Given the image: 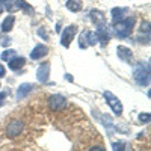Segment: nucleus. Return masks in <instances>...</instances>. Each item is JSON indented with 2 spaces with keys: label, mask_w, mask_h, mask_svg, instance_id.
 I'll list each match as a JSON object with an SVG mask.
<instances>
[{
  "label": "nucleus",
  "mask_w": 151,
  "mask_h": 151,
  "mask_svg": "<svg viewBox=\"0 0 151 151\" xmlns=\"http://www.w3.org/2000/svg\"><path fill=\"white\" fill-rule=\"evenodd\" d=\"M133 79L139 86L150 85V62H139L133 68Z\"/></svg>",
  "instance_id": "f257e3e1"
},
{
  "label": "nucleus",
  "mask_w": 151,
  "mask_h": 151,
  "mask_svg": "<svg viewBox=\"0 0 151 151\" xmlns=\"http://www.w3.org/2000/svg\"><path fill=\"white\" fill-rule=\"evenodd\" d=\"M134 23H136V18H133V17H127V18H122L118 23H113V30H115V35L118 38H127L133 32Z\"/></svg>",
  "instance_id": "f03ea898"
},
{
  "label": "nucleus",
  "mask_w": 151,
  "mask_h": 151,
  "mask_svg": "<svg viewBox=\"0 0 151 151\" xmlns=\"http://www.w3.org/2000/svg\"><path fill=\"white\" fill-rule=\"evenodd\" d=\"M103 95H104V98H106L107 104L110 106V109L113 110V113H115V115H121V113H122V104H121L119 100L113 95L110 91H104Z\"/></svg>",
  "instance_id": "7ed1b4c3"
},
{
  "label": "nucleus",
  "mask_w": 151,
  "mask_h": 151,
  "mask_svg": "<svg viewBox=\"0 0 151 151\" xmlns=\"http://www.w3.org/2000/svg\"><path fill=\"white\" fill-rule=\"evenodd\" d=\"M76 32H77V26L76 24H71V26L65 27L62 30V35H60V44L64 45L65 48L70 47V42H73V38L76 36Z\"/></svg>",
  "instance_id": "20e7f679"
},
{
  "label": "nucleus",
  "mask_w": 151,
  "mask_h": 151,
  "mask_svg": "<svg viewBox=\"0 0 151 151\" xmlns=\"http://www.w3.org/2000/svg\"><path fill=\"white\" fill-rule=\"evenodd\" d=\"M67 106V100L64 95H60V94H53V95H50L48 98V107L52 109V110H62V109H65Z\"/></svg>",
  "instance_id": "39448f33"
},
{
  "label": "nucleus",
  "mask_w": 151,
  "mask_h": 151,
  "mask_svg": "<svg viewBox=\"0 0 151 151\" xmlns=\"http://www.w3.org/2000/svg\"><path fill=\"white\" fill-rule=\"evenodd\" d=\"M48 77H50V64L48 62H44L36 70V79L40 83H47Z\"/></svg>",
  "instance_id": "423d86ee"
},
{
  "label": "nucleus",
  "mask_w": 151,
  "mask_h": 151,
  "mask_svg": "<svg viewBox=\"0 0 151 151\" xmlns=\"http://www.w3.org/2000/svg\"><path fill=\"white\" fill-rule=\"evenodd\" d=\"M23 127H24V124L21 122V121H12V122H9V125L6 127V134H8V137H17L21 132H23Z\"/></svg>",
  "instance_id": "0eeeda50"
},
{
  "label": "nucleus",
  "mask_w": 151,
  "mask_h": 151,
  "mask_svg": "<svg viewBox=\"0 0 151 151\" xmlns=\"http://www.w3.org/2000/svg\"><path fill=\"white\" fill-rule=\"evenodd\" d=\"M45 55H48V48H47V45H44V44H38V45L32 50L30 59H33V60H36V59H42Z\"/></svg>",
  "instance_id": "6e6552de"
},
{
  "label": "nucleus",
  "mask_w": 151,
  "mask_h": 151,
  "mask_svg": "<svg viewBox=\"0 0 151 151\" xmlns=\"http://www.w3.org/2000/svg\"><path fill=\"white\" fill-rule=\"evenodd\" d=\"M116 52H118V58L124 62H127V64H130L132 59H133V53H132V50L127 48V47H124V45H119L116 48Z\"/></svg>",
  "instance_id": "1a4fd4ad"
},
{
  "label": "nucleus",
  "mask_w": 151,
  "mask_h": 151,
  "mask_svg": "<svg viewBox=\"0 0 151 151\" xmlns=\"http://www.w3.org/2000/svg\"><path fill=\"white\" fill-rule=\"evenodd\" d=\"M95 35H97V41H98L100 44H101V45H106V44L109 42V40H110V36H109V32H107L106 26L97 27Z\"/></svg>",
  "instance_id": "9d476101"
},
{
  "label": "nucleus",
  "mask_w": 151,
  "mask_h": 151,
  "mask_svg": "<svg viewBox=\"0 0 151 151\" xmlns=\"http://www.w3.org/2000/svg\"><path fill=\"white\" fill-rule=\"evenodd\" d=\"M91 18H92V21L97 24V27H101V26H106V20H104V14L101 11H97V9H94V11H91Z\"/></svg>",
  "instance_id": "9b49d317"
},
{
  "label": "nucleus",
  "mask_w": 151,
  "mask_h": 151,
  "mask_svg": "<svg viewBox=\"0 0 151 151\" xmlns=\"http://www.w3.org/2000/svg\"><path fill=\"white\" fill-rule=\"evenodd\" d=\"M32 89H33V85L32 83H23V85H20L18 91H17V100L20 101V100H23L24 97H27Z\"/></svg>",
  "instance_id": "f8f14e48"
},
{
  "label": "nucleus",
  "mask_w": 151,
  "mask_h": 151,
  "mask_svg": "<svg viewBox=\"0 0 151 151\" xmlns=\"http://www.w3.org/2000/svg\"><path fill=\"white\" fill-rule=\"evenodd\" d=\"M127 8H113L112 9V21L113 23H118V21H121L122 18H124V15L127 14Z\"/></svg>",
  "instance_id": "ddd939ff"
},
{
  "label": "nucleus",
  "mask_w": 151,
  "mask_h": 151,
  "mask_svg": "<svg viewBox=\"0 0 151 151\" xmlns=\"http://www.w3.org/2000/svg\"><path fill=\"white\" fill-rule=\"evenodd\" d=\"M24 64H26V59L24 58H20V56H15V58H12L9 60V68L12 71H18L21 67H24Z\"/></svg>",
  "instance_id": "4468645a"
},
{
  "label": "nucleus",
  "mask_w": 151,
  "mask_h": 151,
  "mask_svg": "<svg viewBox=\"0 0 151 151\" xmlns=\"http://www.w3.org/2000/svg\"><path fill=\"white\" fill-rule=\"evenodd\" d=\"M14 24H15V17H14V15H8V17L3 20V23H2V30H3L5 33L11 32L12 27H14Z\"/></svg>",
  "instance_id": "2eb2a0df"
},
{
  "label": "nucleus",
  "mask_w": 151,
  "mask_h": 151,
  "mask_svg": "<svg viewBox=\"0 0 151 151\" xmlns=\"http://www.w3.org/2000/svg\"><path fill=\"white\" fill-rule=\"evenodd\" d=\"M89 45V30H85L80 33V38H79V47L80 48H86Z\"/></svg>",
  "instance_id": "dca6fc26"
},
{
  "label": "nucleus",
  "mask_w": 151,
  "mask_h": 151,
  "mask_svg": "<svg viewBox=\"0 0 151 151\" xmlns=\"http://www.w3.org/2000/svg\"><path fill=\"white\" fill-rule=\"evenodd\" d=\"M67 8L73 12H79L82 9V2L80 0H68L67 2Z\"/></svg>",
  "instance_id": "f3484780"
},
{
  "label": "nucleus",
  "mask_w": 151,
  "mask_h": 151,
  "mask_svg": "<svg viewBox=\"0 0 151 151\" xmlns=\"http://www.w3.org/2000/svg\"><path fill=\"white\" fill-rule=\"evenodd\" d=\"M15 55H17V53H15V50H5V52L2 53V59L9 62L12 58H15Z\"/></svg>",
  "instance_id": "a211bd4d"
},
{
  "label": "nucleus",
  "mask_w": 151,
  "mask_h": 151,
  "mask_svg": "<svg viewBox=\"0 0 151 151\" xmlns=\"http://www.w3.org/2000/svg\"><path fill=\"white\" fill-rule=\"evenodd\" d=\"M139 33H141V35H147V36H150V21H142Z\"/></svg>",
  "instance_id": "6ab92c4d"
},
{
  "label": "nucleus",
  "mask_w": 151,
  "mask_h": 151,
  "mask_svg": "<svg viewBox=\"0 0 151 151\" xmlns=\"http://www.w3.org/2000/svg\"><path fill=\"white\" fill-rule=\"evenodd\" d=\"M112 151H125V144L124 142H113L112 144Z\"/></svg>",
  "instance_id": "aec40b11"
},
{
  "label": "nucleus",
  "mask_w": 151,
  "mask_h": 151,
  "mask_svg": "<svg viewBox=\"0 0 151 151\" xmlns=\"http://www.w3.org/2000/svg\"><path fill=\"white\" fill-rule=\"evenodd\" d=\"M36 32H38V35H40V36L42 38L44 41H47V40H48V35L45 33V29H44V27H40V29H38Z\"/></svg>",
  "instance_id": "412c9836"
},
{
  "label": "nucleus",
  "mask_w": 151,
  "mask_h": 151,
  "mask_svg": "<svg viewBox=\"0 0 151 151\" xmlns=\"http://www.w3.org/2000/svg\"><path fill=\"white\" fill-rule=\"evenodd\" d=\"M139 119H141V122L148 124V122H150V113H141V115H139Z\"/></svg>",
  "instance_id": "4be33fe9"
},
{
  "label": "nucleus",
  "mask_w": 151,
  "mask_h": 151,
  "mask_svg": "<svg viewBox=\"0 0 151 151\" xmlns=\"http://www.w3.org/2000/svg\"><path fill=\"white\" fill-rule=\"evenodd\" d=\"M101 121H103V124L106 125L107 129H109V127H112V119H110V118H109L107 115H104V116L101 118Z\"/></svg>",
  "instance_id": "5701e85b"
},
{
  "label": "nucleus",
  "mask_w": 151,
  "mask_h": 151,
  "mask_svg": "<svg viewBox=\"0 0 151 151\" xmlns=\"http://www.w3.org/2000/svg\"><path fill=\"white\" fill-rule=\"evenodd\" d=\"M0 44H2L3 47H8V45L11 44V40H9V38H5V40H3L2 42H0Z\"/></svg>",
  "instance_id": "b1692460"
},
{
  "label": "nucleus",
  "mask_w": 151,
  "mask_h": 151,
  "mask_svg": "<svg viewBox=\"0 0 151 151\" xmlns=\"http://www.w3.org/2000/svg\"><path fill=\"white\" fill-rule=\"evenodd\" d=\"M6 74V70H5V67L0 64V77H3V76Z\"/></svg>",
  "instance_id": "393cba45"
},
{
  "label": "nucleus",
  "mask_w": 151,
  "mask_h": 151,
  "mask_svg": "<svg viewBox=\"0 0 151 151\" xmlns=\"http://www.w3.org/2000/svg\"><path fill=\"white\" fill-rule=\"evenodd\" d=\"M5 97H6V94H5V92H0V106L3 104V101H5Z\"/></svg>",
  "instance_id": "a878e982"
},
{
  "label": "nucleus",
  "mask_w": 151,
  "mask_h": 151,
  "mask_svg": "<svg viewBox=\"0 0 151 151\" xmlns=\"http://www.w3.org/2000/svg\"><path fill=\"white\" fill-rule=\"evenodd\" d=\"M89 151H104V148L103 147H92Z\"/></svg>",
  "instance_id": "bb28decb"
},
{
  "label": "nucleus",
  "mask_w": 151,
  "mask_h": 151,
  "mask_svg": "<svg viewBox=\"0 0 151 151\" xmlns=\"http://www.w3.org/2000/svg\"><path fill=\"white\" fill-rule=\"evenodd\" d=\"M0 3L5 6V5H8V3H12V0H0Z\"/></svg>",
  "instance_id": "cd10ccee"
},
{
  "label": "nucleus",
  "mask_w": 151,
  "mask_h": 151,
  "mask_svg": "<svg viewBox=\"0 0 151 151\" xmlns=\"http://www.w3.org/2000/svg\"><path fill=\"white\" fill-rule=\"evenodd\" d=\"M56 32H58V33H60V24H59V23L56 24Z\"/></svg>",
  "instance_id": "c85d7f7f"
},
{
  "label": "nucleus",
  "mask_w": 151,
  "mask_h": 151,
  "mask_svg": "<svg viewBox=\"0 0 151 151\" xmlns=\"http://www.w3.org/2000/svg\"><path fill=\"white\" fill-rule=\"evenodd\" d=\"M65 77H67V80H70V82H73V76H70V74H67V76H65Z\"/></svg>",
  "instance_id": "c756f323"
},
{
  "label": "nucleus",
  "mask_w": 151,
  "mask_h": 151,
  "mask_svg": "<svg viewBox=\"0 0 151 151\" xmlns=\"http://www.w3.org/2000/svg\"><path fill=\"white\" fill-rule=\"evenodd\" d=\"M3 9H5V6H3L2 3H0V14H2V12H3Z\"/></svg>",
  "instance_id": "7c9ffc66"
}]
</instances>
